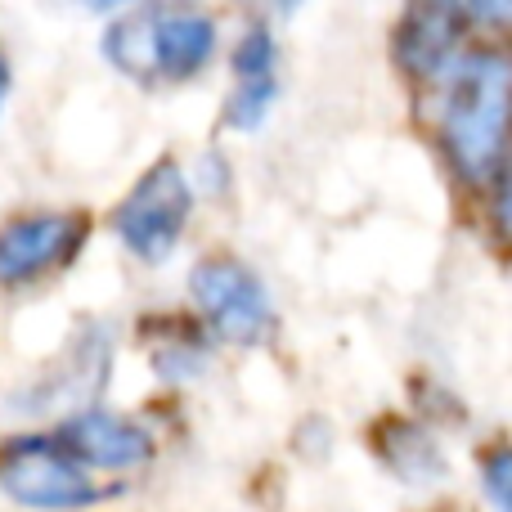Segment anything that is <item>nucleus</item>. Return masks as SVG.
<instances>
[{"instance_id":"f257e3e1","label":"nucleus","mask_w":512,"mask_h":512,"mask_svg":"<svg viewBox=\"0 0 512 512\" xmlns=\"http://www.w3.org/2000/svg\"><path fill=\"white\" fill-rule=\"evenodd\" d=\"M432 90L436 144L450 176L490 189L512 158V45H468Z\"/></svg>"},{"instance_id":"f03ea898","label":"nucleus","mask_w":512,"mask_h":512,"mask_svg":"<svg viewBox=\"0 0 512 512\" xmlns=\"http://www.w3.org/2000/svg\"><path fill=\"white\" fill-rule=\"evenodd\" d=\"M113 495L63 445L59 432H18L0 441V499L23 512H86Z\"/></svg>"},{"instance_id":"7ed1b4c3","label":"nucleus","mask_w":512,"mask_h":512,"mask_svg":"<svg viewBox=\"0 0 512 512\" xmlns=\"http://www.w3.org/2000/svg\"><path fill=\"white\" fill-rule=\"evenodd\" d=\"M194 203L198 189L189 180V171L176 158H158L122 194V203L108 216V230H113V239L122 243L126 256L158 270L185 243V230L194 221Z\"/></svg>"},{"instance_id":"20e7f679","label":"nucleus","mask_w":512,"mask_h":512,"mask_svg":"<svg viewBox=\"0 0 512 512\" xmlns=\"http://www.w3.org/2000/svg\"><path fill=\"white\" fill-rule=\"evenodd\" d=\"M189 301L198 324L221 346H261L279 333V306L243 256L212 252L189 270Z\"/></svg>"},{"instance_id":"39448f33","label":"nucleus","mask_w":512,"mask_h":512,"mask_svg":"<svg viewBox=\"0 0 512 512\" xmlns=\"http://www.w3.org/2000/svg\"><path fill=\"white\" fill-rule=\"evenodd\" d=\"M472 0H405L391 23V63L418 86H436L472 45Z\"/></svg>"},{"instance_id":"423d86ee","label":"nucleus","mask_w":512,"mask_h":512,"mask_svg":"<svg viewBox=\"0 0 512 512\" xmlns=\"http://www.w3.org/2000/svg\"><path fill=\"white\" fill-rule=\"evenodd\" d=\"M90 221L81 212H23L0 230V288H32L68 270L86 248Z\"/></svg>"},{"instance_id":"0eeeda50","label":"nucleus","mask_w":512,"mask_h":512,"mask_svg":"<svg viewBox=\"0 0 512 512\" xmlns=\"http://www.w3.org/2000/svg\"><path fill=\"white\" fill-rule=\"evenodd\" d=\"M108 373H113V337L104 324H86L81 333H72L68 351L54 360L50 373L18 391V414H77L99 400Z\"/></svg>"},{"instance_id":"6e6552de","label":"nucleus","mask_w":512,"mask_h":512,"mask_svg":"<svg viewBox=\"0 0 512 512\" xmlns=\"http://www.w3.org/2000/svg\"><path fill=\"white\" fill-rule=\"evenodd\" d=\"M54 432L63 436L72 454L86 463L90 472H108V477H126V472H140L153 463L158 441H153L149 423L135 414H122L113 405H86L77 414L59 418Z\"/></svg>"},{"instance_id":"1a4fd4ad","label":"nucleus","mask_w":512,"mask_h":512,"mask_svg":"<svg viewBox=\"0 0 512 512\" xmlns=\"http://www.w3.org/2000/svg\"><path fill=\"white\" fill-rule=\"evenodd\" d=\"M153 14V81H198L221 54V23L194 0H149Z\"/></svg>"},{"instance_id":"9d476101","label":"nucleus","mask_w":512,"mask_h":512,"mask_svg":"<svg viewBox=\"0 0 512 512\" xmlns=\"http://www.w3.org/2000/svg\"><path fill=\"white\" fill-rule=\"evenodd\" d=\"M378 459L405 486H441L445 472H450L441 436H432L414 418H387L378 427Z\"/></svg>"},{"instance_id":"9b49d317","label":"nucleus","mask_w":512,"mask_h":512,"mask_svg":"<svg viewBox=\"0 0 512 512\" xmlns=\"http://www.w3.org/2000/svg\"><path fill=\"white\" fill-rule=\"evenodd\" d=\"M230 99H225V131L252 135L270 122L274 104H279V72H243V77H230Z\"/></svg>"},{"instance_id":"f8f14e48","label":"nucleus","mask_w":512,"mask_h":512,"mask_svg":"<svg viewBox=\"0 0 512 512\" xmlns=\"http://www.w3.org/2000/svg\"><path fill=\"white\" fill-rule=\"evenodd\" d=\"M207 355H212V342H207V328H185V333H171L153 346V369H158L162 382H194L198 373L207 369Z\"/></svg>"},{"instance_id":"ddd939ff","label":"nucleus","mask_w":512,"mask_h":512,"mask_svg":"<svg viewBox=\"0 0 512 512\" xmlns=\"http://www.w3.org/2000/svg\"><path fill=\"white\" fill-rule=\"evenodd\" d=\"M477 477L490 512H512V441H499L481 454Z\"/></svg>"},{"instance_id":"4468645a","label":"nucleus","mask_w":512,"mask_h":512,"mask_svg":"<svg viewBox=\"0 0 512 512\" xmlns=\"http://www.w3.org/2000/svg\"><path fill=\"white\" fill-rule=\"evenodd\" d=\"M486 194H490V225H495L499 239L512 243V158L504 162V171L490 180Z\"/></svg>"},{"instance_id":"2eb2a0df","label":"nucleus","mask_w":512,"mask_h":512,"mask_svg":"<svg viewBox=\"0 0 512 512\" xmlns=\"http://www.w3.org/2000/svg\"><path fill=\"white\" fill-rule=\"evenodd\" d=\"M189 180H194V189L203 198H221L230 189V162H225V153H203L198 167L189 171Z\"/></svg>"},{"instance_id":"dca6fc26","label":"nucleus","mask_w":512,"mask_h":512,"mask_svg":"<svg viewBox=\"0 0 512 512\" xmlns=\"http://www.w3.org/2000/svg\"><path fill=\"white\" fill-rule=\"evenodd\" d=\"M472 9H477V27L512 32V0H472Z\"/></svg>"},{"instance_id":"f3484780","label":"nucleus","mask_w":512,"mask_h":512,"mask_svg":"<svg viewBox=\"0 0 512 512\" xmlns=\"http://www.w3.org/2000/svg\"><path fill=\"white\" fill-rule=\"evenodd\" d=\"M234 5H243L256 18H288V14H297L306 0H234Z\"/></svg>"},{"instance_id":"a211bd4d","label":"nucleus","mask_w":512,"mask_h":512,"mask_svg":"<svg viewBox=\"0 0 512 512\" xmlns=\"http://www.w3.org/2000/svg\"><path fill=\"white\" fill-rule=\"evenodd\" d=\"M77 9H90V14H122L131 5H144V0H72Z\"/></svg>"},{"instance_id":"6ab92c4d","label":"nucleus","mask_w":512,"mask_h":512,"mask_svg":"<svg viewBox=\"0 0 512 512\" xmlns=\"http://www.w3.org/2000/svg\"><path fill=\"white\" fill-rule=\"evenodd\" d=\"M9 90H14V72H9V59H5V50H0V113H5V104H9Z\"/></svg>"}]
</instances>
